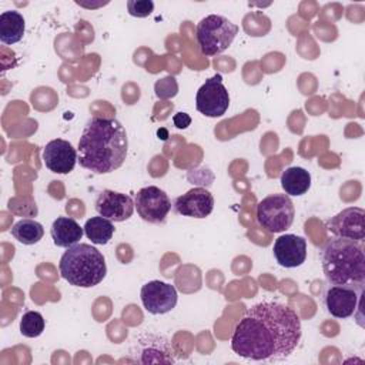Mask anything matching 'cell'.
Returning a JSON list of instances; mask_svg holds the SVG:
<instances>
[{
  "label": "cell",
  "mask_w": 365,
  "mask_h": 365,
  "mask_svg": "<svg viewBox=\"0 0 365 365\" xmlns=\"http://www.w3.org/2000/svg\"><path fill=\"white\" fill-rule=\"evenodd\" d=\"M83 228H84L86 237L93 244H97V245L107 244L113 238L114 230H115L113 221H110L101 215L88 218Z\"/></svg>",
  "instance_id": "cell-20"
},
{
  "label": "cell",
  "mask_w": 365,
  "mask_h": 365,
  "mask_svg": "<svg viewBox=\"0 0 365 365\" xmlns=\"http://www.w3.org/2000/svg\"><path fill=\"white\" fill-rule=\"evenodd\" d=\"M173 123L177 128L182 130V128H187L191 124V117L187 113H177L173 117Z\"/></svg>",
  "instance_id": "cell-24"
},
{
  "label": "cell",
  "mask_w": 365,
  "mask_h": 365,
  "mask_svg": "<svg viewBox=\"0 0 365 365\" xmlns=\"http://www.w3.org/2000/svg\"><path fill=\"white\" fill-rule=\"evenodd\" d=\"M237 34L238 26L220 14L205 16L200 20L195 30L200 51L208 57L225 51Z\"/></svg>",
  "instance_id": "cell-5"
},
{
  "label": "cell",
  "mask_w": 365,
  "mask_h": 365,
  "mask_svg": "<svg viewBox=\"0 0 365 365\" xmlns=\"http://www.w3.org/2000/svg\"><path fill=\"white\" fill-rule=\"evenodd\" d=\"M127 10L134 17H147L154 10V3L151 0H128Z\"/></svg>",
  "instance_id": "cell-23"
},
{
  "label": "cell",
  "mask_w": 365,
  "mask_h": 365,
  "mask_svg": "<svg viewBox=\"0 0 365 365\" xmlns=\"http://www.w3.org/2000/svg\"><path fill=\"white\" fill-rule=\"evenodd\" d=\"M279 182L287 195H304L311 187V174L302 167H288L282 171Z\"/></svg>",
  "instance_id": "cell-19"
},
{
  "label": "cell",
  "mask_w": 365,
  "mask_h": 365,
  "mask_svg": "<svg viewBox=\"0 0 365 365\" xmlns=\"http://www.w3.org/2000/svg\"><path fill=\"white\" fill-rule=\"evenodd\" d=\"M299 315L285 304L265 299L248 308L237 322L231 349L251 361H282L299 344Z\"/></svg>",
  "instance_id": "cell-1"
},
{
  "label": "cell",
  "mask_w": 365,
  "mask_h": 365,
  "mask_svg": "<svg viewBox=\"0 0 365 365\" xmlns=\"http://www.w3.org/2000/svg\"><path fill=\"white\" fill-rule=\"evenodd\" d=\"M26 30L24 17L14 10H7L0 14V41L3 44H14L23 38Z\"/></svg>",
  "instance_id": "cell-18"
},
{
  "label": "cell",
  "mask_w": 365,
  "mask_h": 365,
  "mask_svg": "<svg viewBox=\"0 0 365 365\" xmlns=\"http://www.w3.org/2000/svg\"><path fill=\"white\" fill-rule=\"evenodd\" d=\"M295 217L294 202L287 194H271L257 205V221L268 232L288 230Z\"/></svg>",
  "instance_id": "cell-6"
},
{
  "label": "cell",
  "mask_w": 365,
  "mask_h": 365,
  "mask_svg": "<svg viewBox=\"0 0 365 365\" xmlns=\"http://www.w3.org/2000/svg\"><path fill=\"white\" fill-rule=\"evenodd\" d=\"M46 327L44 318L37 311H27L20 319V332L27 338H37L43 334Z\"/></svg>",
  "instance_id": "cell-22"
},
{
  "label": "cell",
  "mask_w": 365,
  "mask_h": 365,
  "mask_svg": "<svg viewBox=\"0 0 365 365\" xmlns=\"http://www.w3.org/2000/svg\"><path fill=\"white\" fill-rule=\"evenodd\" d=\"M50 234L54 245L61 248H70L78 244L84 234V228H81L74 218L57 217L51 224Z\"/></svg>",
  "instance_id": "cell-17"
},
{
  "label": "cell",
  "mask_w": 365,
  "mask_h": 365,
  "mask_svg": "<svg viewBox=\"0 0 365 365\" xmlns=\"http://www.w3.org/2000/svg\"><path fill=\"white\" fill-rule=\"evenodd\" d=\"M94 207L98 215L114 222H123L128 220L135 208L130 195L113 190H103L97 195Z\"/></svg>",
  "instance_id": "cell-13"
},
{
  "label": "cell",
  "mask_w": 365,
  "mask_h": 365,
  "mask_svg": "<svg viewBox=\"0 0 365 365\" xmlns=\"http://www.w3.org/2000/svg\"><path fill=\"white\" fill-rule=\"evenodd\" d=\"M173 207L175 212L182 217L205 218L214 210V197L208 190L202 187H194L185 194L177 197Z\"/></svg>",
  "instance_id": "cell-15"
},
{
  "label": "cell",
  "mask_w": 365,
  "mask_h": 365,
  "mask_svg": "<svg viewBox=\"0 0 365 365\" xmlns=\"http://www.w3.org/2000/svg\"><path fill=\"white\" fill-rule=\"evenodd\" d=\"M134 205L138 215L151 224H163L171 210V200L155 185L143 187L137 191Z\"/></svg>",
  "instance_id": "cell-8"
},
{
  "label": "cell",
  "mask_w": 365,
  "mask_h": 365,
  "mask_svg": "<svg viewBox=\"0 0 365 365\" xmlns=\"http://www.w3.org/2000/svg\"><path fill=\"white\" fill-rule=\"evenodd\" d=\"M11 235L24 245H34L43 238L44 228L38 221L24 218L11 227Z\"/></svg>",
  "instance_id": "cell-21"
},
{
  "label": "cell",
  "mask_w": 365,
  "mask_h": 365,
  "mask_svg": "<svg viewBox=\"0 0 365 365\" xmlns=\"http://www.w3.org/2000/svg\"><path fill=\"white\" fill-rule=\"evenodd\" d=\"M364 287L359 285H331L324 294V304L329 315L345 319L355 314L361 305Z\"/></svg>",
  "instance_id": "cell-10"
},
{
  "label": "cell",
  "mask_w": 365,
  "mask_h": 365,
  "mask_svg": "<svg viewBox=\"0 0 365 365\" xmlns=\"http://www.w3.org/2000/svg\"><path fill=\"white\" fill-rule=\"evenodd\" d=\"M128 137L124 125L114 117H91L78 140V163L94 174L118 170L127 157Z\"/></svg>",
  "instance_id": "cell-2"
},
{
  "label": "cell",
  "mask_w": 365,
  "mask_h": 365,
  "mask_svg": "<svg viewBox=\"0 0 365 365\" xmlns=\"http://www.w3.org/2000/svg\"><path fill=\"white\" fill-rule=\"evenodd\" d=\"M131 354L135 355V361L141 364L174 362L171 342L167 336L154 332H143L137 335L134 345L131 346Z\"/></svg>",
  "instance_id": "cell-9"
},
{
  "label": "cell",
  "mask_w": 365,
  "mask_h": 365,
  "mask_svg": "<svg viewBox=\"0 0 365 365\" xmlns=\"http://www.w3.org/2000/svg\"><path fill=\"white\" fill-rule=\"evenodd\" d=\"M230 106V94L222 83L221 74H214L198 88L195 96V107L205 117H221Z\"/></svg>",
  "instance_id": "cell-7"
},
{
  "label": "cell",
  "mask_w": 365,
  "mask_h": 365,
  "mask_svg": "<svg viewBox=\"0 0 365 365\" xmlns=\"http://www.w3.org/2000/svg\"><path fill=\"white\" fill-rule=\"evenodd\" d=\"M43 161L51 173L68 174L78 161V153L67 140L54 138L46 144Z\"/></svg>",
  "instance_id": "cell-14"
},
{
  "label": "cell",
  "mask_w": 365,
  "mask_h": 365,
  "mask_svg": "<svg viewBox=\"0 0 365 365\" xmlns=\"http://www.w3.org/2000/svg\"><path fill=\"white\" fill-rule=\"evenodd\" d=\"M321 262L329 285H365L364 241L334 237L322 248Z\"/></svg>",
  "instance_id": "cell-3"
},
{
  "label": "cell",
  "mask_w": 365,
  "mask_h": 365,
  "mask_svg": "<svg viewBox=\"0 0 365 365\" xmlns=\"http://www.w3.org/2000/svg\"><path fill=\"white\" fill-rule=\"evenodd\" d=\"M272 252L281 267L297 268L307 259V241L295 234H284L275 240Z\"/></svg>",
  "instance_id": "cell-16"
},
{
  "label": "cell",
  "mask_w": 365,
  "mask_h": 365,
  "mask_svg": "<svg viewBox=\"0 0 365 365\" xmlns=\"http://www.w3.org/2000/svg\"><path fill=\"white\" fill-rule=\"evenodd\" d=\"M58 269L61 278L80 288L98 285L107 274L104 255L90 244H76L67 248L60 258Z\"/></svg>",
  "instance_id": "cell-4"
},
{
  "label": "cell",
  "mask_w": 365,
  "mask_h": 365,
  "mask_svg": "<svg viewBox=\"0 0 365 365\" xmlns=\"http://www.w3.org/2000/svg\"><path fill=\"white\" fill-rule=\"evenodd\" d=\"M365 211L359 207H348L325 221V228L334 237L354 241H364Z\"/></svg>",
  "instance_id": "cell-11"
},
{
  "label": "cell",
  "mask_w": 365,
  "mask_h": 365,
  "mask_svg": "<svg viewBox=\"0 0 365 365\" xmlns=\"http://www.w3.org/2000/svg\"><path fill=\"white\" fill-rule=\"evenodd\" d=\"M143 307L153 315L167 314L177 305V289L174 285L154 279L141 287L140 291Z\"/></svg>",
  "instance_id": "cell-12"
}]
</instances>
